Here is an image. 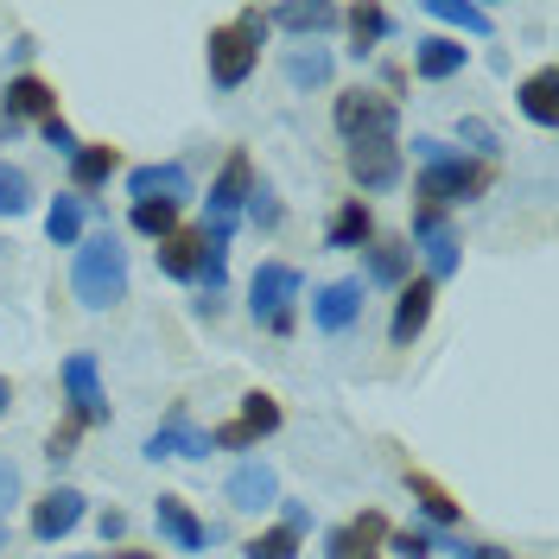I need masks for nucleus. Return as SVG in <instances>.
<instances>
[{
    "instance_id": "obj_5",
    "label": "nucleus",
    "mask_w": 559,
    "mask_h": 559,
    "mask_svg": "<svg viewBox=\"0 0 559 559\" xmlns=\"http://www.w3.org/2000/svg\"><path fill=\"white\" fill-rule=\"evenodd\" d=\"M267 432H280V401L274 394H242V414L210 426V452H248L261 445Z\"/></svg>"
},
{
    "instance_id": "obj_10",
    "label": "nucleus",
    "mask_w": 559,
    "mask_h": 559,
    "mask_svg": "<svg viewBox=\"0 0 559 559\" xmlns=\"http://www.w3.org/2000/svg\"><path fill=\"white\" fill-rule=\"evenodd\" d=\"M414 236L419 248H426V267H432V286L439 280H452L457 274V236H452V223H445V210H414Z\"/></svg>"
},
{
    "instance_id": "obj_17",
    "label": "nucleus",
    "mask_w": 559,
    "mask_h": 559,
    "mask_svg": "<svg viewBox=\"0 0 559 559\" xmlns=\"http://www.w3.org/2000/svg\"><path fill=\"white\" fill-rule=\"evenodd\" d=\"M128 191H134V204H153V198L178 204V198L191 191V178H185L178 159H166V166H134V173H128Z\"/></svg>"
},
{
    "instance_id": "obj_19",
    "label": "nucleus",
    "mask_w": 559,
    "mask_h": 559,
    "mask_svg": "<svg viewBox=\"0 0 559 559\" xmlns=\"http://www.w3.org/2000/svg\"><path fill=\"white\" fill-rule=\"evenodd\" d=\"M140 452L153 457V464H159V457H204L210 452V432H198V426H185V414H173L153 439H146V445H140Z\"/></svg>"
},
{
    "instance_id": "obj_32",
    "label": "nucleus",
    "mask_w": 559,
    "mask_h": 559,
    "mask_svg": "<svg viewBox=\"0 0 559 559\" xmlns=\"http://www.w3.org/2000/svg\"><path fill=\"white\" fill-rule=\"evenodd\" d=\"M274 20L280 26H293V33H324V26H337L344 13H337V7H280Z\"/></svg>"
},
{
    "instance_id": "obj_11",
    "label": "nucleus",
    "mask_w": 559,
    "mask_h": 559,
    "mask_svg": "<svg viewBox=\"0 0 559 559\" xmlns=\"http://www.w3.org/2000/svg\"><path fill=\"white\" fill-rule=\"evenodd\" d=\"M64 388H70V419H76V426H103L108 401H103V382H96V356H70Z\"/></svg>"
},
{
    "instance_id": "obj_37",
    "label": "nucleus",
    "mask_w": 559,
    "mask_h": 559,
    "mask_svg": "<svg viewBox=\"0 0 559 559\" xmlns=\"http://www.w3.org/2000/svg\"><path fill=\"white\" fill-rule=\"evenodd\" d=\"M76 432H83V426H76V419H64V426H58V432L45 439V457H51V464H64L70 445H76Z\"/></svg>"
},
{
    "instance_id": "obj_7",
    "label": "nucleus",
    "mask_w": 559,
    "mask_h": 559,
    "mask_svg": "<svg viewBox=\"0 0 559 559\" xmlns=\"http://www.w3.org/2000/svg\"><path fill=\"white\" fill-rule=\"evenodd\" d=\"M51 115H58V90H51L45 76H33V70H26V76H13V83H7V108H0V134H13L20 121H51Z\"/></svg>"
},
{
    "instance_id": "obj_31",
    "label": "nucleus",
    "mask_w": 559,
    "mask_h": 559,
    "mask_svg": "<svg viewBox=\"0 0 559 559\" xmlns=\"http://www.w3.org/2000/svg\"><path fill=\"white\" fill-rule=\"evenodd\" d=\"M134 229H140V236H153V242H166V236L178 229V204H166V198L134 204Z\"/></svg>"
},
{
    "instance_id": "obj_24",
    "label": "nucleus",
    "mask_w": 559,
    "mask_h": 559,
    "mask_svg": "<svg viewBox=\"0 0 559 559\" xmlns=\"http://www.w3.org/2000/svg\"><path fill=\"white\" fill-rule=\"evenodd\" d=\"M376 242V216L362 198H344V210L331 216V248H369Z\"/></svg>"
},
{
    "instance_id": "obj_18",
    "label": "nucleus",
    "mask_w": 559,
    "mask_h": 559,
    "mask_svg": "<svg viewBox=\"0 0 559 559\" xmlns=\"http://www.w3.org/2000/svg\"><path fill=\"white\" fill-rule=\"evenodd\" d=\"M229 502H236V509H274V502H280V477H274V464L248 457L242 471L229 477Z\"/></svg>"
},
{
    "instance_id": "obj_22",
    "label": "nucleus",
    "mask_w": 559,
    "mask_h": 559,
    "mask_svg": "<svg viewBox=\"0 0 559 559\" xmlns=\"http://www.w3.org/2000/svg\"><path fill=\"white\" fill-rule=\"evenodd\" d=\"M464 45L457 38H419V51H414V70L426 76V83H445V76H457L464 70Z\"/></svg>"
},
{
    "instance_id": "obj_38",
    "label": "nucleus",
    "mask_w": 559,
    "mask_h": 559,
    "mask_svg": "<svg viewBox=\"0 0 559 559\" xmlns=\"http://www.w3.org/2000/svg\"><path fill=\"white\" fill-rule=\"evenodd\" d=\"M248 216H254L261 229H274V223H280V204L267 198V191H254V198H248Z\"/></svg>"
},
{
    "instance_id": "obj_35",
    "label": "nucleus",
    "mask_w": 559,
    "mask_h": 559,
    "mask_svg": "<svg viewBox=\"0 0 559 559\" xmlns=\"http://www.w3.org/2000/svg\"><path fill=\"white\" fill-rule=\"evenodd\" d=\"M38 134H45V146H58L64 159H76V146H83V140L70 134V121H64V115H51V121H38Z\"/></svg>"
},
{
    "instance_id": "obj_34",
    "label": "nucleus",
    "mask_w": 559,
    "mask_h": 559,
    "mask_svg": "<svg viewBox=\"0 0 559 559\" xmlns=\"http://www.w3.org/2000/svg\"><path fill=\"white\" fill-rule=\"evenodd\" d=\"M286 76H293V83H324V76H331V51H293V64H286Z\"/></svg>"
},
{
    "instance_id": "obj_30",
    "label": "nucleus",
    "mask_w": 559,
    "mask_h": 559,
    "mask_svg": "<svg viewBox=\"0 0 559 559\" xmlns=\"http://www.w3.org/2000/svg\"><path fill=\"white\" fill-rule=\"evenodd\" d=\"M26 210H33V178L0 159V216H26Z\"/></svg>"
},
{
    "instance_id": "obj_4",
    "label": "nucleus",
    "mask_w": 559,
    "mask_h": 559,
    "mask_svg": "<svg viewBox=\"0 0 559 559\" xmlns=\"http://www.w3.org/2000/svg\"><path fill=\"white\" fill-rule=\"evenodd\" d=\"M293 299H299V267H286V261H261L254 280H248V312L261 318L274 337L293 331Z\"/></svg>"
},
{
    "instance_id": "obj_13",
    "label": "nucleus",
    "mask_w": 559,
    "mask_h": 559,
    "mask_svg": "<svg viewBox=\"0 0 559 559\" xmlns=\"http://www.w3.org/2000/svg\"><path fill=\"white\" fill-rule=\"evenodd\" d=\"M362 318V280H331L312 293V324L318 331H349Z\"/></svg>"
},
{
    "instance_id": "obj_39",
    "label": "nucleus",
    "mask_w": 559,
    "mask_h": 559,
    "mask_svg": "<svg viewBox=\"0 0 559 559\" xmlns=\"http://www.w3.org/2000/svg\"><path fill=\"white\" fill-rule=\"evenodd\" d=\"M452 559H515V554H502V547H489V540H471V547L457 540V547H452Z\"/></svg>"
},
{
    "instance_id": "obj_6",
    "label": "nucleus",
    "mask_w": 559,
    "mask_h": 559,
    "mask_svg": "<svg viewBox=\"0 0 559 559\" xmlns=\"http://www.w3.org/2000/svg\"><path fill=\"white\" fill-rule=\"evenodd\" d=\"M337 128L349 140H394V103L369 96V90H344L337 96Z\"/></svg>"
},
{
    "instance_id": "obj_21",
    "label": "nucleus",
    "mask_w": 559,
    "mask_h": 559,
    "mask_svg": "<svg viewBox=\"0 0 559 559\" xmlns=\"http://www.w3.org/2000/svg\"><path fill=\"white\" fill-rule=\"evenodd\" d=\"M198 267H204V229H173V236L159 242V274L198 280Z\"/></svg>"
},
{
    "instance_id": "obj_41",
    "label": "nucleus",
    "mask_w": 559,
    "mask_h": 559,
    "mask_svg": "<svg viewBox=\"0 0 559 559\" xmlns=\"http://www.w3.org/2000/svg\"><path fill=\"white\" fill-rule=\"evenodd\" d=\"M286 534H306V527H312V509H306V502H286Z\"/></svg>"
},
{
    "instance_id": "obj_29",
    "label": "nucleus",
    "mask_w": 559,
    "mask_h": 559,
    "mask_svg": "<svg viewBox=\"0 0 559 559\" xmlns=\"http://www.w3.org/2000/svg\"><path fill=\"white\" fill-rule=\"evenodd\" d=\"M45 236L58 248H76V236H83V198H58L45 210Z\"/></svg>"
},
{
    "instance_id": "obj_27",
    "label": "nucleus",
    "mask_w": 559,
    "mask_h": 559,
    "mask_svg": "<svg viewBox=\"0 0 559 559\" xmlns=\"http://www.w3.org/2000/svg\"><path fill=\"white\" fill-rule=\"evenodd\" d=\"M426 13L432 20H445V26H464V33H477V38H489V7H471V0H426Z\"/></svg>"
},
{
    "instance_id": "obj_42",
    "label": "nucleus",
    "mask_w": 559,
    "mask_h": 559,
    "mask_svg": "<svg viewBox=\"0 0 559 559\" xmlns=\"http://www.w3.org/2000/svg\"><path fill=\"white\" fill-rule=\"evenodd\" d=\"M103 540H121V534H128V515H121V509H103Z\"/></svg>"
},
{
    "instance_id": "obj_20",
    "label": "nucleus",
    "mask_w": 559,
    "mask_h": 559,
    "mask_svg": "<svg viewBox=\"0 0 559 559\" xmlns=\"http://www.w3.org/2000/svg\"><path fill=\"white\" fill-rule=\"evenodd\" d=\"M515 96H522V115L534 128H559V70L554 64H540Z\"/></svg>"
},
{
    "instance_id": "obj_1",
    "label": "nucleus",
    "mask_w": 559,
    "mask_h": 559,
    "mask_svg": "<svg viewBox=\"0 0 559 559\" xmlns=\"http://www.w3.org/2000/svg\"><path fill=\"white\" fill-rule=\"evenodd\" d=\"M70 286H76V299L90 306V312H108V306H121L128 299V248L115 242V236H90V242H76V267H70Z\"/></svg>"
},
{
    "instance_id": "obj_26",
    "label": "nucleus",
    "mask_w": 559,
    "mask_h": 559,
    "mask_svg": "<svg viewBox=\"0 0 559 559\" xmlns=\"http://www.w3.org/2000/svg\"><path fill=\"white\" fill-rule=\"evenodd\" d=\"M344 20H349V51H356V58H369L388 38V7H349Z\"/></svg>"
},
{
    "instance_id": "obj_43",
    "label": "nucleus",
    "mask_w": 559,
    "mask_h": 559,
    "mask_svg": "<svg viewBox=\"0 0 559 559\" xmlns=\"http://www.w3.org/2000/svg\"><path fill=\"white\" fill-rule=\"evenodd\" d=\"M464 140H477V146H484V153H496V134H489L484 121H464Z\"/></svg>"
},
{
    "instance_id": "obj_14",
    "label": "nucleus",
    "mask_w": 559,
    "mask_h": 559,
    "mask_svg": "<svg viewBox=\"0 0 559 559\" xmlns=\"http://www.w3.org/2000/svg\"><path fill=\"white\" fill-rule=\"evenodd\" d=\"M432 299H439V286L432 280H414V286H401V299H394V324H388V337L407 349L426 331V318H432Z\"/></svg>"
},
{
    "instance_id": "obj_23",
    "label": "nucleus",
    "mask_w": 559,
    "mask_h": 559,
    "mask_svg": "<svg viewBox=\"0 0 559 559\" xmlns=\"http://www.w3.org/2000/svg\"><path fill=\"white\" fill-rule=\"evenodd\" d=\"M115 166H121V146H108V140L76 146V159H70V185H76V191H96V185H108Z\"/></svg>"
},
{
    "instance_id": "obj_40",
    "label": "nucleus",
    "mask_w": 559,
    "mask_h": 559,
    "mask_svg": "<svg viewBox=\"0 0 559 559\" xmlns=\"http://www.w3.org/2000/svg\"><path fill=\"white\" fill-rule=\"evenodd\" d=\"M13 502H20V471L0 457V509H13Z\"/></svg>"
},
{
    "instance_id": "obj_2",
    "label": "nucleus",
    "mask_w": 559,
    "mask_h": 559,
    "mask_svg": "<svg viewBox=\"0 0 559 559\" xmlns=\"http://www.w3.org/2000/svg\"><path fill=\"white\" fill-rule=\"evenodd\" d=\"M261 33H267V13L248 7L236 26H216L210 33V83L216 90H242L248 70L261 64Z\"/></svg>"
},
{
    "instance_id": "obj_44",
    "label": "nucleus",
    "mask_w": 559,
    "mask_h": 559,
    "mask_svg": "<svg viewBox=\"0 0 559 559\" xmlns=\"http://www.w3.org/2000/svg\"><path fill=\"white\" fill-rule=\"evenodd\" d=\"M7 407H13V382H0V414H7Z\"/></svg>"
},
{
    "instance_id": "obj_3",
    "label": "nucleus",
    "mask_w": 559,
    "mask_h": 559,
    "mask_svg": "<svg viewBox=\"0 0 559 559\" xmlns=\"http://www.w3.org/2000/svg\"><path fill=\"white\" fill-rule=\"evenodd\" d=\"M496 166L489 159H464V153H445V159H432V166H419V210H445V204H471V198H484Z\"/></svg>"
},
{
    "instance_id": "obj_9",
    "label": "nucleus",
    "mask_w": 559,
    "mask_h": 559,
    "mask_svg": "<svg viewBox=\"0 0 559 559\" xmlns=\"http://www.w3.org/2000/svg\"><path fill=\"white\" fill-rule=\"evenodd\" d=\"M254 198V166H248V153H229V166L216 173V185H210V223L216 229H229L236 223V210Z\"/></svg>"
},
{
    "instance_id": "obj_45",
    "label": "nucleus",
    "mask_w": 559,
    "mask_h": 559,
    "mask_svg": "<svg viewBox=\"0 0 559 559\" xmlns=\"http://www.w3.org/2000/svg\"><path fill=\"white\" fill-rule=\"evenodd\" d=\"M0 547H7V522H0Z\"/></svg>"
},
{
    "instance_id": "obj_33",
    "label": "nucleus",
    "mask_w": 559,
    "mask_h": 559,
    "mask_svg": "<svg viewBox=\"0 0 559 559\" xmlns=\"http://www.w3.org/2000/svg\"><path fill=\"white\" fill-rule=\"evenodd\" d=\"M248 559H299V534H286V527H267V534H254L242 547Z\"/></svg>"
},
{
    "instance_id": "obj_15",
    "label": "nucleus",
    "mask_w": 559,
    "mask_h": 559,
    "mask_svg": "<svg viewBox=\"0 0 559 559\" xmlns=\"http://www.w3.org/2000/svg\"><path fill=\"white\" fill-rule=\"evenodd\" d=\"M153 515H159V534H166L173 547H185V554L210 547V527L198 522V509H191L185 496H159V502H153Z\"/></svg>"
},
{
    "instance_id": "obj_46",
    "label": "nucleus",
    "mask_w": 559,
    "mask_h": 559,
    "mask_svg": "<svg viewBox=\"0 0 559 559\" xmlns=\"http://www.w3.org/2000/svg\"><path fill=\"white\" fill-rule=\"evenodd\" d=\"M103 559H115V554H103Z\"/></svg>"
},
{
    "instance_id": "obj_8",
    "label": "nucleus",
    "mask_w": 559,
    "mask_h": 559,
    "mask_svg": "<svg viewBox=\"0 0 559 559\" xmlns=\"http://www.w3.org/2000/svg\"><path fill=\"white\" fill-rule=\"evenodd\" d=\"M349 178L362 191L401 185V140H349Z\"/></svg>"
},
{
    "instance_id": "obj_28",
    "label": "nucleus",
    "mask_w": 559,
    "mask_h": 559,
    "mask_svg": "<svg viewBox=\"0 0 559 559\" xmlns=\"http://www.w3.org/2000/svg\"><path fill=\"white\" fill-rule=\"evenodd\" d=\"M414 267V248L407 242H369V274L382 280V286H401Z\"/></svg>"
},
{
    "instance_id": "obj_25",
    "label": "nucleus",
    "mask_w": 559,
    "mask_h": 559,
    "mask_svg": "<svg viewBox=\"0 0 559 559\" xmlns=\"http://www.w3.org/2000/svg\"><path fill=\"white\" fill-rule=\"evenodd\" d=\"M407 489H414V502L426 509V522H439V527H452L464 509L452 502V489L439 484V477H426V471H407Z\"/></svg>"
},
{
    "instance_id": "obj_12",
    "label": "nucleus",
    "mask_w": 559,
    "mask_h": 559,
    "mask_svg": "<svg viewBox=\"0 0 559 559\" xmlns=\"http://www.w3.org/2000/svg\"><path fill=\"white\" fill-rule=\"evenodd\" d=\"M382 540H388V522L369 509V515H356V522L331 527V540H324V559H382Z\"/></svg>"
},
{
    "instance_id": "obj_16",
    "label": "nucleus",
    "mask_w": 559,
    "mask_h": 559,
    "mask_svg": "<svg viewBox=\"0 0 559 559\" xmlns=\"http://www.w3.org/2000/svg\"><path fill=\"white\" fill-rule=\"evenodd\" d=\"M76 522H83V496H76V489H51V496L33 502V534L38 540H64Z\"/></svg>"
},
{
    "instance_id": "obj_36",
    "label": "nucleus",
    "mask_w": 559,
    "mask_h": 559,
    "mask_svg": "<svg viewBox=\"0 0 559 559\" xmlns=\"http://www.w3.org/2000/svg\"><path fill=\"white\" fill-rule=\"evenodd\" d=\"M394 554L401 559H426L432 554V534H426V527H401V534H394Z\"/></svg>"
}]
</instances>
